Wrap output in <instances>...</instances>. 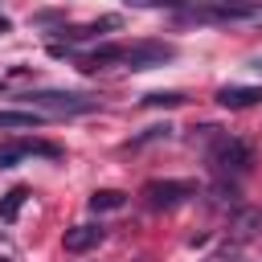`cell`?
Segmentation results:
<instances>
[{
  "mask_svg": "<svg viewBox=\"0 0 262 262\" xmlns=\"http://www.w3.org/2000/svg\"><path fill=\"white\" fill-rule=\"evenodd\" d=\"M188 196H196V184H188V180H147L143 184V201L151 209H180Z\"/></svg>",
  "mask_w": 262,
  "mask_h": 262,
  "instance_id": "277c9868",
  "label": "cell"
},
{
  "mask_svg": "<svg viewBox=\"0 0 262 262\" xmlns=\"http://www.w3.org/2000/svg\"><path fill=\"white\" fill-rule=\"evenodd\" d=\"M184 16H192V20H242V16H250V8H225V4H217V8H188Z\"/></svg>",
  "mask_w": 262,
  "mask_h": 262,
  "instance_id": "9c48e42d",
  "label": "cell"
},
{
  "mask_svg": "<svg viewBox=\"0 0 262 262\" xmlns=\"http://www.w3.org/2000/svg\"><path fill=\"white\" fill-rule=\"evenodd\" d=\"M25 201H29V188H25V184L8 188V192H4V201H0V221H16V213L25 209Z\"/></svg>",
  "mask_w": 262,
  "mask_h": 262,
  "instance_id": "7c38bea8",
  "label": "cell"
},
{
  "mask_svg": "<svg viewBox=\"0 0 262 262\" xmlns=\"http://www.w3.org/2000/svg\"><path fill=\"white\" fill-rule=\"evenodd\" d=\"M168 135H172V127H168V123H160V127H147V131H143V135H135V139H131V143H135V147H139V143H151V139H168Z\"/></svg>",
  "mask_w": 262,
  "mask_h": 262,
  "instance_id": "2e32d148",
  "label": "cell"
},
{
  "mask_svg": "<svg viewBox=\"0 0 262 262\" xmlns=\"http://www.w3.org/2000/svg\"><path fill=\"white\" fill-rule=\"evenodd\" d=\"M106 242V225L98 221H86V225H74V229H66V237H61V246H66V254H90V250H98Z\"/></svg>",
  "mask_w": 262,
  "mask_h": 262,
  "instance_id": "5b68a950",
  "label": "cell"
},
{
  "mask_svg": "<svg viewBox=\"0 0 262 262\" xmlns=\"http://www.w3.org/2000/svg\"><path fill=\"white\" fill-rule=\"evenodd\" d=\"M217 102L229 106V111L258 106V102H262V86H221V90H217Z\"/></svg>",
  "mask_w": 262,
  "mask_h": 262,
  "instance_id": "8992f818",
  "label": "cell"
},
{
  "mask_svg": "<svg viewBox=\"0 0 262 262\" xmlns=\"http://www.w3.org/2000/svg\"><path fill=\"white\" fill-rule=\"evenodd\" d=\"M25 156H29L25 143H0V168H16Z\"/></svg>",
  "mask_w": 262,
  "mask_h": 262,
  "instance_id": "5bb4252c",
  "label": "cell"
},
{
  "mask_svg": "<svg viewBox=\"0 0 262 262\" xmlns=\"http://www.w3.org/2000/svg\"><path fill=\"white\" fill-rule=\"evenodd\" d=\"M205 262H233V250H217V254H209Z\"/></svg>",
  "mask_w": 262,
  "mask_h": 262,
  "instance_id": "e0dca14e",
  "label": "cell"
},
{
  "mask_svg": "<svg viewBox=\"0 0 262 262\" xmlns=\"http://www.w3.org/2000/svg\"><path fill=\"white\" fill-rule=\"evenodd\" d=\"M33 106H41V115L45 111H53V115H86V111H94L98 106V98H90V94H70V90H37V94H25Z\"/></svg>",
  "mask_w": 262,
  "mask_h": 262,
  "instance_id": "7a4b0ae2",
  "label": "cell"
},
{
  "mask_svg": "<svg viewBox=\"0 0 262 262\" xmlns=\"http://www.w3.org/2000/svg\"><path fill=\"white\" fill-rule=\"evenodd\" d=\"M0 33H8V16H0Z\"/></svg>",
  "mask_w": 262,
  "mask_h": 262,
  "instance_id": "ac0fdd59",
  "label": "cell"
},
{
  "mask_svg": "<svg viewBox=\"0 0 262 262\" xmlns=\"http://www.w3.org/2000/svg\"><path fill=\"white\" fill-rule=\"evenodd\" d=\"M254 233H262V209H258V205H254V209H237V213H233V237L246 242V237H254Z\"/></svg>",
  "mask_w": 262,
  "mask_h": 262,
  "instance_id": "52a82bcc",
  "label": "cell"
},
{
  "mask_svg": "<svg viewBox=\"0 0 262 262\" xmlns=\"http://www.w3.org/2000/svg\"><path fill=\"white\" fill-rule=\"evenodd\" d=\"M123 205H127V192H119V188H94L90 192L94 213H111V209H123Z\"/></svg>",
  "mask_w": 262,
  "mask_h": 262,
  "instance_id": "30bf717a",
  "label": "cell"
},
{
  "mask_svg": "<svg viewBox=\"0 0 262 262\" xmlns=\"http://www.w3.org/2000/svg\"><path fill=\"white\" fill-rule=\"evenodd\" d=\"M102 29H119V16H102V20H94V25H78V29H61V37H66V41H86V37H98Z\"/></svg>",
  "mask_w": 262,
  "mask_h": 262,
  "instance_id": "8fae6325",
  "label": "cell"
},
{
  "mask_svg": "<svg viewBox=\"0 0 262 262\" xmlns=\"http://www.w3.org/2000/svg\"><path fill=\"white\" fill-rule=\"evenodd\" d=\"M41 111H0V131H20V127H41Z\"/></svg>",
  "mask_w": 262,
  "mask_h": 262,
  "instance_id": "ba28073f",
  "label": "cell"
},
{
  "mask_svg": "<svg viewBox=\"0 0 262 262\" xmlns=\"http://www.w3.org/2000/svg\"><path fill=\"white\" fill-rule=\"evenodd\" d=\"M0 262H12V258H0Z\"/></svg>",
  "mask_w": 262,
  "mask_h": 262,
  "instance_id": "ffe728a7",
  "label": "cell"
},
{
  "mask_svg": "<svg viewBox=\"0 0 262 262\" xmlns=\"http://www.w3.org/2000/svg\"><path fill=\"white\" fill-rule=\"evenodd\" d=\"M180 102H184L180 90H151V94H143V106H180Z\"/></svg>",
  "mask_w": 262,
  "mask_h": 262,
  "instance_id": "4fadbf2b",
  "label": "cell"
},
{
  "mask_svg": "<svg viewBox=\"0 0 262 262\" xmlns=\"http://www.w3.org/2000/svg\"><path fill=\"white\" fill-rule=\"evenodd\" d=\"M254 70H258V74H262V57H258V61H254Z\"/></svg>",
  "mask_w": 262,
  "mask_h": 262,
  "instance_id": "d6986e66",
  "label": "cell"
},
{
  "mask_svg": "<svg viewBox=\"0 0 262 262\" xmlns=\"http://www.w3.org/2000/svg\"><path fill=\"white\" fill-rule=\"evenodd\" d=\"M209 164L221 172V180H229V176H246V172L254 168V147H250L246 139H233V135H213Z\"/></svg>",
  "mask_w": 262,
  "mask_h": 262,
  "instance_id": "6da1fadb",
  "label": "cell"
},
{
  "mask_svg": "<svg viewBox=\"0 0 262 262\" xmlns=\"http://www.w3.org/2000/svg\"><path fill=\"white\" fill-rule=\"evenodd\" d=\"M172 57H176V49L168 41H131V45H123L119 66H127V70H156V66H164Z\"/></svg>",
  "mask_w": 262,
  "mask_h": 262,
  "instance_id": "3957f363",
  "label": "cell"
},
{
  "mask_svg": "<svg viewBox=\"0 0 262 262\" xmlns=\"http://www.w3.org/2000/svg\"><path fill=\"white\" fill-rule=\"evenodd\" d=\"M213 201H217V205H237V188H233L229 180H217V184H213Z\"/></svg>",
  "mask_w": 262,
  "mask_h": 262,
  "instance_id": "9a60e30c",
  "label": "cell"
}]
</instances>
